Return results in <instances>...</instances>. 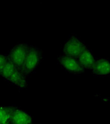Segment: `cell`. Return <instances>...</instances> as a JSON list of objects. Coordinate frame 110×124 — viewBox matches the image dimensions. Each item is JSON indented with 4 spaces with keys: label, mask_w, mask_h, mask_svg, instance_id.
I'll return each instance as SVG.
<instances>
[{
    "label": "cell",
    "mask_w": 110,
    "mask_h": 124,
    "mask_svg": "<svg viewBox=\"0 0 110 124\" xmlns=\"http://www.w3.org/2000/svg\"><path fill=\"white\" fill-rule=\"evenodd\" d=\"M0 76L19 89H25L28 85L27 77L9 60L0 71Z\"/></svg>",
    "instance_id": "1"
},
{
    "label": "cell",
    "mask_w": 110,
    "mask_h": 124,
    "mask_svg": "<svg viewBox=\"0 0 110 124\" xmlns=\"http://www.w3.org/2000/svg\"><path fill=\"white\" fill-rule=\"evenodd\" d=\"M43 58V54L41 49L35 46L30 45L22 73L27 77L37 68Z\"/></svg>",
    "instance_id": "2"
},
{
    "label": "cell",
    "mask_w": 110,
    "mask_h": 124,
    "mask_svg": "<svg viewBox=\"0 0 110 124\" xmlns=\"http://www.w3.org/2000/svg\"><path fill=\"white\" fill-rule=\"evenodd\" d=\"M29 46L27 43H20L15 45L9 51L8 60L22 72L27 56Z\"/></svg>",
    "instance_id": "3"
},
{
    "label": "cell",
    "mask_w": 110,
    "mask_h": 124,
    "mask_svg": "<svg viewBox=\"0 0 110 124\" xmlns=\"http://www.w3.org/2000/svg\"><path fill=\"white\" fill-rule=\"evenodd\" d=\"M87 46L76 35H71L67 39L63 47V53L77 59Z\"/></svg>",
    "instance_id": "4"
},
{
    "label": "cell",
    "mask_w": 110,
    "mask_h": 124,
    "mask_svg": "<svg viewBox=\"0 0 110 124\" xmlns=\"http://www.w3.org/2000/svg\"><path fill=\"white\" fill-rule=\"evenodd\" d=\"M57 61L61 68L70 74L78 75L85 71V69L77 60L72 56L62 54L58 56Z\"/></svg>",
    "instance_id": "5"
},
{
    "label": "cell",
    "mask_w": 110,
    "mask_h": 124,
    "mask_svg": "<svg viewBox=\"0 0 110 124\" xmlns=\"http://www.w3.org/2000/svg\"><path fill=\"white\" fill-rule=\"evenodd\" d=\"M32 122L33 118L28 112L14 106L9 123L11 124H32Z\"/></svg>",
    "instance_id": "6"
},
{
    "label": "cell",
    "mask_w": 110,
    "mask_h": 124,
    "mask_svg": "<svg viewBox=\"0 0 110 124\" xmlns=\"http://www.w3.org/2000/svg\"><path fill=\"white\" fill-rule=\"evenodd\" d=\"M91 70L93 74L97 76L110 75V62L104 59H96Z\"/></svg>",
    "instance_id": "7"
},
{
    "label": "cell",
    "mask_w": 110,
    "mask_h": 124,
    "mask_svg": "<svg viewBox=\"0 0 110 124\" xmlns=\"http://www.w3.org/2000/svg\"><path fill=\"white\" fill-rule=\"evenodd\" d=\"M76 59L85 70H91L96 60L91 51L87 47L84 49Z\"/></svg>",
    "instance_id": "8"
},
{
    "label": "cell",
    "mask_w": 110,
    "mask_h": 124,
    "mask_svg": "<svg viewBox=\"0 0 110 124\" xmlns=\"http://www.w3.org/2000/svg\"><path fill=\"white\" fill-rule=\"evenodd\" d=\"M14 106H0V124L9 123Z\"/></svg>",
    "instance_id": "9"
},
{
    "label": "cell",
    "mask_w": 110,
    "mask_h": 124,
    "mask_svg": "<svg viewBox=\"0 0 110 124\" xmlns=\"http://www.w3.org/2000/svg\"><path fill=\"white\" fill-rule=\"evenodd\" d=\"M7 55L0 54V71H1L8 61Z\"/></svg>",
    "instance_id": "10"
},
{
    "label": "cell",
    "mask_w": 110,
    "mask_h": 124,
    "mask_svg": "<svg viewBox=\"0 0 110 124\" xmlns=\"http://www.w3.org/2000/svg\"><path fill=\"white\" fill-rule=\"evenodd\" d=\"M10 124V123H6V124Z\"/></svg>",
    "instance_id": "11"
}]
</instances>
